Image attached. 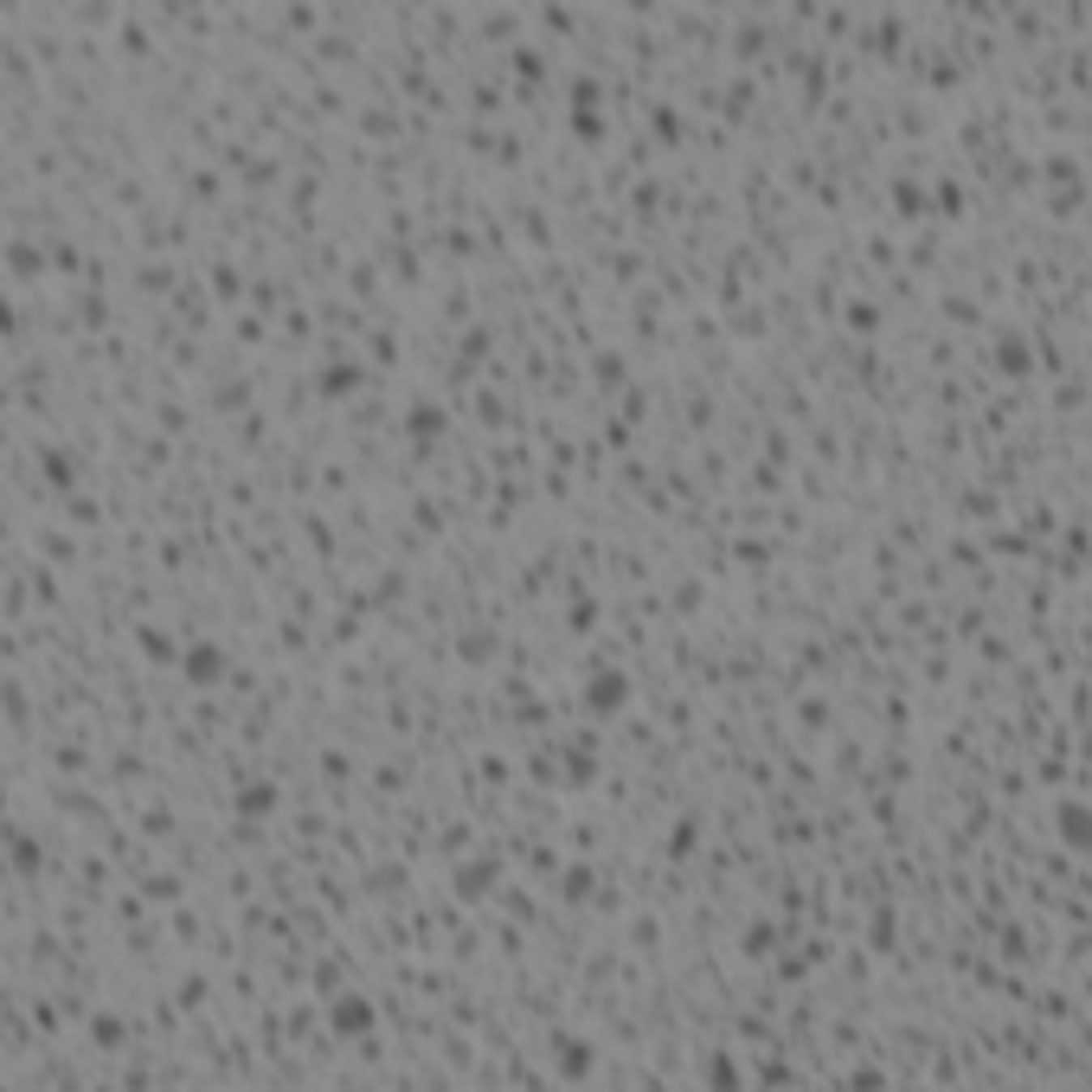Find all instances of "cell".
Returning a JSON list of instances; mask_svg holds the SVG:
<instances>
[{"label": "cell", "mask_w": 1092, "mask_h": 1092, "mask_svg": "<svg viewBox=\"0 0 1092 1092\" xmlns=\"http://www.w3.org/2000/svg\"><path fill=\"white\" fill-rule=\"evenodd\" d=\"M617 701H624V681H598V688H591V707H598V714H611Z\"/></svg>", "instance_id": "obj_1"}]
</instances>
